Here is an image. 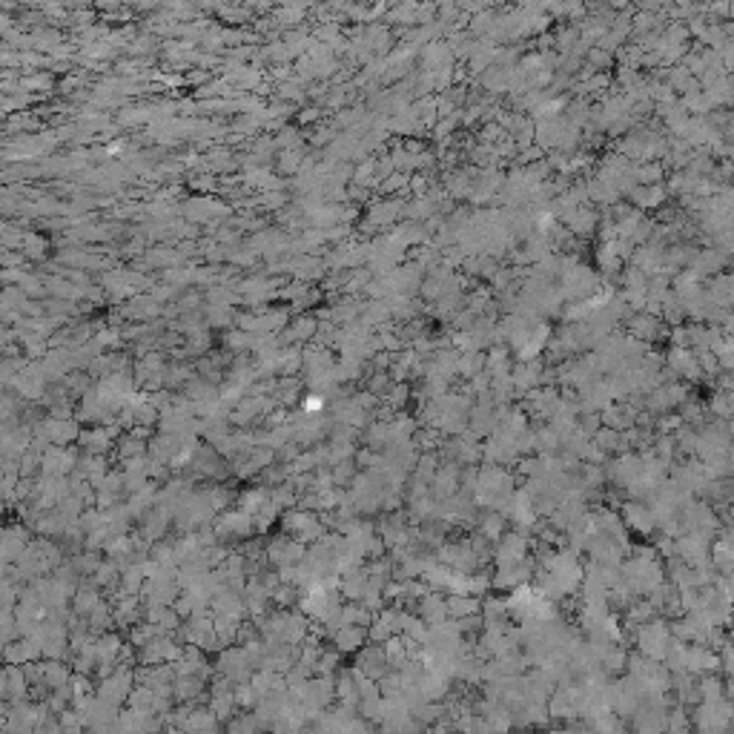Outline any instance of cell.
<instances>
[{
	"instance_id": "obj_1",
	"label": "cell",
	"mask_w": 734,
	"mask_h": 734,
	"mask_svg": "<svg viewBox=\"0 0 734 734\" xmlns=\"http://www.w3.org/2000/svg\"><path fill=\"white\" fill-rule=\"evenodd\" d=\"M694 723L700 731H725L731 723V700L728 697L700 700V705L694 711Z\"/></svg>"
},
{
	"instance_id": "obj_2",
	"label": "cell",
	"mask_w": 734,
	"mask_h": 734,
	"mask_svg": "<svg viewBox=\"0 0 734 734\" xmlns=\"http://www.w3.org/2000/svg\"><path fill=\"white\" fill-rule=\"evenodd\" d=\"M623 522L637 533H654V528H657V519H654L651 508L643 505L640 499H628L623 505Z\"/></svg>"
},
{
	"instance_id": "obj_3",
	"label": "cell",
	"mask_w": 734,
	"mask_h": 734,
	"mask_svg": "<svg viewBox=\"0 0 734 734\" xmlns=\"http://www.w3.org/2000/svg\"><path fill=\"white\" fill-rule=\"evenodd\" d=\"M668 367L674 371V376H677V379L697 382V379L703 376L697 356H691V353H688V350H683V347H677V350H671V353H668Z\"/></svg>"
},
{
	"instance_id": "obj_4",
	"label": "cell",
	"mask_w": 734,
	"mask_h": 734,
	"mask_svg": "<svg viewBox=\"0 0 734 734\" xmlns=\"http://www.w3.org/2000/svg\"><path fill=\"white\" fill-rule=\"evenodd\" d=\"M388 668H391V665H388L385 648H382V645H367V651H364V654H361V660H358V671H361V674H367L371 680H379Z\"/></svg>"
},
{
	"instance_id": "obj_5",
	"label": "cell",
	"mask_w": 734,
	"mask_h": 734,
	"mask_svg": "<svg viewBox=\"0 0 734 734\" xmlns=\"http://www.w3.org/2000/svg\"><path fill=\"white\" fill-rule=\"evenodd\" d=\"M419 617L428 623V625H433V623H442L445 617H448V605H445V597H439L436 591H428L422 600H419Z\"/></svg>"
},
{
	"instance_id": "obj_6",
	"label": "cell",
	"mask_w": 734,
	"mask_h": 734,
	"mask_svg": "<svg viewBox=\"0 0 734 734\" xmlns=\"http://www.w3.org/2000/svg\"><path fill=\"white\" fill-rule=\"evenodd\" d=\"M542 373H545V367H539V361L531 358V364H519L516 367V371L511 373V379H513L516 391H533V388H539Z\"/></svg>"
},
{
	"instance_id": "obj_7",
	"label": "cell",
	"mask_w": 734,
	"mask_h": 734,
	"mask_svg": "<svg viewBox=\"0 0 734 734\" xmlns=\"http://www.w3.org/2000/svg\"><path fill=\"white\" fill-rule=\"evenodd\" d=\"M445 605H448V617L459 620V617H468V614H479L482 600L473 597V594H451V597H445Z\"/></svg>"
},
{
	"instance_id": "obj_8",
	"label": "cell",
	"mask_w": 734,
	"mask_h": 734,
	"mask_svg": "<svg viewBox=\"0 0 734 734\" xmlns=\"http://www.w3.org/2000/svg\"><path fill=\"white\" fill-rule=\"evenodd\" d=\"M533 451H539V453H554V451H560V433L550 428V425L533 428Z\"/></svg>"
},
{
	"instance_id": "obj_9",
	"label": "cell",
	"mask_w": 734,
	"mask_h": 734,
	"mask_svg": "<svg viewBox=\"0 0 734 734\" xmlns=\"http://www.w3.org/2000/svg\"><path fill=\"white\" fill-rule=\"evenodd\" d=\"M591 442L600 448V451H605V453H623V442H620V431H611V428H605V425H600L594 433H591Z\"/></svg>"
},
{
	"instance_id": "obj_10",
	"label": "cell",
	"mask_w": 734,
	"mask_h": 734,
	"mask_svg": "<svg viewBox=\"0 0 734 734\" xmlns=\"http://www.w3.org/2000/svg\"><path fill=\"white\" fill-rule=\"evenodd\" d=\"M479 533H482L485 539L496 542V539L505 533V516L488 508V513H485V516H479Z\"/></svg>"
},
{
	"instance_id": "obj_11",
	"label": "cell",
	"mask_w": 734,
	"mask_h": 734,
	"mask_svg": "<svg viewBox=\"0 0 734 734\" xmlns=\"http://www.w3.org/2000/svg\"><path fill=\"white\" fill-rule=\"evenodd\" d=\"M361 643H364V628H361V625H344V628L336 634L338 651H356Z\"/></svg>"
},
{
	"instance_id": "obj_12",
	"label": "cell",
	"mask_w": 734,
	"mask_h": 734,
	"mask_svg": "<svg viewBox=\"0 0 734 734\" xmlns=\"http://www.w3.org/2000/svg\"><path fill=\"white\" fill-rule=\"evenodd\" d=\"M482 371H485V356H482V353H476V350L456 361V373H459V376H465V379H473V376H476V373H482Z\"/></svg>"
},
{
	"instance_id": "obj_13",
	"label": "cell",
	"mask_w": 734,
	"mask_h": 734,
	"mask_svg": "<svg viewBox=\"0 0 734 734\" xmlns=\"http://www.w3.org/2000/svg\"><path fill=\"white\" fill-rule=\"evenodd\" d=\"M711 413L717 416V419H731V408H734V399H731V391H714L711 393Z\"/></svg>"
},
{
	"instance_id": "obj_14",
	"label": "cell",
	"mask_w": 734,
	"mask_h": 734,
	"mask_svg": "<svg viewBox=\"0 0 734 734\" xmlns=\"http://www.w3.org/2000/svg\"><path fill=\"white\" fill-rule=\"evenodd\" d=\"M391 393H385V402L391 405V411H399L408 399H411V388H408V382H391V388H388Z\"/></svg>"
},
{
	"instance_id": "obj_15",
	"label": "cell",
	"mask_w": 734,
	"mask_h": 734,
	"mask_svg": "<svg viewBox=\"0 0 734 734\" xmlns=\"http://www.w3.org/2000/svg\"><path fill=\"white\" fill-rule=\"evenodd\" d=\"M519 473H525V476H536V473H539V456H536V459H533V456L519 459Z\"/></svg>"
},
{
	"instance_id": "obj_16",
	"label": "cell",
	"mask_w": 734,
	"mask_h": 734,
	"mask_svg": "<svg viewBox=\"0 0 734 734\" xmlns=\"http://www.w3.org/2000/svg\"><path fill=\"white\" fill-rule=\"evenodd\" d=\"M654 425H657V428H660L663 433H671V431H674L677 425H683V419H680V416H660V419H657Z\"/></svg>"
}]
</instances>
